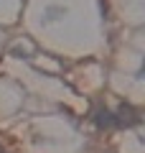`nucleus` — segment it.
Listing matches in <instances>:
<instances>
[]
</instances>
